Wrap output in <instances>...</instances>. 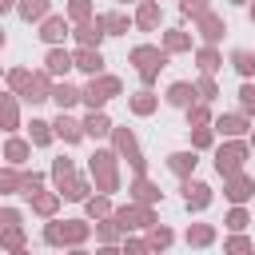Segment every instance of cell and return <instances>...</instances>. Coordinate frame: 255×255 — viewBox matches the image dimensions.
<instances>
[{"mask_svg": "<svg viewBox=\"0 0 255 255\" xmlns=\"http://www.w3.org/2000/svg\"><path fill=\"white\" fill-rule=\"evenodd\" d=\"M28 80H32V68H8V76H4V84H8L12 92H24Z\"/></svg>", "mask_w": 255, "mask_h": 255, "instance_id": "cell-48", "label": "cell"}, {"mask_svg": "<svg viewBox=\"0 0 255 255\" xmlns=\"http://www.w3.org/2000/svg\"><path fill=\"white\" fill-rule=\"evenodd\" d=\"M227 4H235V8H247V4H251V0H227Z\"/></svg>", "mask_w": 255, "mask_h": 255, "instance_id": "cell-57", "label": "cell"}, {"mask_svg": "<svg viewBox=\"0 0 255 255\" xmlns=\"http://www.w3.org/2000/svg\"><path fill=\"white\" fill-rule=\"evenodd\" d=\"M255 195V179L247 171H235V175H223V199L227 203H247Z\"/></svg>", "mask_w": 255, "mask_h": 255, "instance_id": "cell-11", "label": "cell"}, {"mask_svg": "<svg viewBox=\"0 0 255 255\" xmlns=\"http://www.w3.org/2000/svg\"><path fill=\"white\" fill-rule=\"evenodd\" d=\"M223 227H227V231H247V227H251V211H247V203H231V211L223 215Z\"/></svg>", "mask_w": 255, "mask_h": 255, "instance_id": "cell-42", "label": "cell"}, {"mask_svg": "<svg viewBox=\"0 0 255 255\" xmlns=\"http://www.w3.org/2000/svg\"><path fill=\"white\" fill-rule=\"evenodd\" d=\"M16 16L24 24H40L44 16H52V0H20L16 4Z\"/></svg>", "mask_w": 255, "mask_h": 255, "instance_id": "cell-32", "label": "cell"}, {"mask_svg": "<svg viewBox=\"0 0 255 255\" xmlns=\"http://www.w3.org/2000/svg\"><path fill=\"white\" fill-rule=\"evenodd\" d=\"M16 4L20 0H0V12H16Z\"/></svg>", "mask_w": 255, "mask_h": 255, "instance_id": "cell-56", "label": "cell"}, {"mask_svg": "<svg viewBox=\"0 0 255 255\" xmlns=\"http://www.w3.org/2000/svg\"><path fill=\"white\" fill-rule=\"evenodd\" d=\"M36 36H40L48 48H52V44H64V40H72V20H68V12H52V16H44Z\"/></svg>", "mask_w": 255, "mask_h": 255, "instance_id": "cell-7", "label": "cell"}, {"mask_svg": "<svg viewBox=\"0 0 255 255\" xmlns=\"http://www.w3.org/2000/svg\"><path fill=\"white\" fill-rule=\"evenodd\" d=\"M0 124H4L8 135L20 128V92H12V88L0 96Z\"/></svg>", "mask_w": 255, "mask_h": 255, "instance_id": "cell-21", "label": "cell"}, {"mask_svg": "<svg viewBox=\"0 0 255 255\" xmlns=\"http://www.w3.org/2000/svg\"><path fill=\"white\" fill-rule=\"evenodd\" d=\"M32 147H36L32 139H20V135L12 131V135L4 139V163H16V167H24V163L32 159Z\"/></svg>", "mask_w": 255, "mask_h": 255, "instance_id": "cell-23", "label": "cell"}, {"mask_svg": "<svg viewBox=\"0 0 255 255\" xmlns=\"http://www.w3.org/2000/svg\"><path fill=\"white\" fill-rule=\"evenodd\" d=\"M179 12L187 20H199L203 12H211V0H179Z\"/></svg>", "mask_w": 255, "mask_h": 255, "instance_id": "cell-50", "label": "cell"}, {"mask_svg": "<svg viewBox=\"0 0 255 255\" xmlns=\"http://www.w3.org/2000/svg\"><path fill=\"white\" fill-rule=\"evenodd\" d=\"M155 108H159V96H155L151 88H143V84H139V92H131V96H128V112H131V116H139V120H143V116H151Z\"/></svg>", "mask_w": 255, "mask_h": 255, "instance_id": "cell-25", "label": "cell"}, {"mask_svg": "<svg viewBox=\"0 0 255 255\" xmlns=\"http://www.w3.org/2000/svg\"><path fill=\"white\" fill-rule=\"evenodd\" d=\"M112 147L120 151V159H128V163H131V171H135V175H147V155L139 151V139H135V131H131V128H120V124H116V131H112Z\"/></svg>", "mask_w": 255, "mask_h": 255, "instance_id": "cell-4", "label": "cell"}, {"mask_svg": "<svg viewBox=\"0 0 255 255\" xmlns=\"http://www.w3.org/2000/svg\"><path fill=\"white\" fill-rule=\"evenodd\" d=\"M116 4H139V0H116Z\"/></svg>", "mask_w": 255, "mask_h": 255, "instance_id": "cell-60", "label": "cell"}, {"mask_svg": "<svg viewBox=\"0 0 255 255\" xmlns=\"http://www.w3.org/2000/svg\"><path fill=\"white\" fill-rule=\"evenodd\" d=\"M211 128H215V135L219 139H231V135H251V116L239 108V112H223V116H215L211 120Z\"/></svg>", "mask_w": 255, "mask_h": 255, "instance_id": "cell-6", "label": "cell"}, {"mask_svg": "<svg viewBox=\"0 0 255 255\" xmlns=\"http://www.w3.org/2000/svg\"><path fill=\"white\" fill-rule=\"evenodd\" d=\"M52 88H56V76H52L48 68H36V72H32V80H28V88L20 92V100H24L28 108L48 104V100H52Z\"/></svg>", "mask_w": 255, "mask_h": 255, "instance_id": "cell-5", "label": "cell"}, {"mask_svg": "<svg viewBox=\"0 0 255 255\" xmlns=\"http://www.w3.org/2000/svg\"><path fill=\"white\" fill-rule=\"evenodd\" d=\"M112 131H116V124H112V116H108L104 108L84 116V135H88V139H108Z\"/></svg>", "mask_w": 255, "mask_h": 255, "instance_id": "cell-22", "label": "cell"}, {"mask_svg": "<svg viewBox=\"0 0 255 255\" xmlns=\"http://www.w3.org/2000/svg\"><path fill=\"white\" fill-rule=\"evenodd\" d=\"M179 191H183V203H187V211H207V207H211V199H215L211 183H203V179H195V175H187Z\"/></svg>", "mask_w": 255, "mask_h": 255, "instance_id": "cell-8", "label": "cell"}, {"mask_svg": "<svg viewBox=\"0 0 255 255\" xmlns=\"http://www.w3.org/2000/svg\"><path fill=\"white\" fill-rule=\"evenodd\" d=\"M92 191H96V183H92V175H76V179H72V183H68V187L60 191V195H64L68 203H84V199H88Z\"/></svg>", "mask_w": 255, "mask_h": 255, "instance_id": "cell-37", "label": "cell"}, {"mask_svg": "<svg viewBox=\"0 0 255 255\" xmlns=\"http://www.w3.org/2000/svg\"><path fill=\"white\" fill-rule=\"evenodd\" d=\"M251 247H255V243H251L243 231H231V235L223 239V251H251Z\"/></svg>", "mask_w": 255, "mask_h": 255, "instance_id": "cell-51", "label": "cell"}, {"mask_svg": "<svg viewBox=\"0 0 255 255\" xmlns=\"http://www.w3.org/2000/svg\"><path fill=\"white\" fill-rule=\"evenodd\" d=\"M211 151H215V171H219V175H235V171H243L247 159H251V139L231 135V139L215 143Z\"/></svg>", "mask_w": 255, "mask_h": 255, "instance_id": "cell-2", "label": "cell"}, {"mask_svg": "<svg viewBox=\"0 0 255 255\" xmlns=\"http://www.w3.org/2000/svg\"><path fill=\"white\" fill-rule=\"evenodd\" d=\"M247 16H251V24H255V0H251V4H247Z\"/></svg>", "mask_w": 255, "mask_h": 255, "instance_id": "cell-58", "label": "cell"}, {"mask_svg": "<svg viewBox=\"0 0 255 255\" xmlns=\"http://www.w3.org/2000/svg\"><path fill=\"white\" fill-rule=\"evenodd\" d=\"M28 139H32L36 147H48V143L56 139V128H52V120H40V116H32V124H28Z\"/></svg>", "mask_w": 255, "mask_h": 255, "instance_id": "cell-35", "label": "cell"}, {"mask_svg": "<svg viewBox=\"0 0 255 255\" xmlns=\"http://www.w3.org/2000/svg\"><path fill=\"white\" fill-rule=\"evenodd\" d=\"M159 24H163L159 0H139V4H135V28H139V32H155Z\"/></svg>", "mask_w": 255, "mask_h": 255, "instance_id": "cell-20", "label": "cell"}, {"mask_svg": "<svg viewBox=\"0 0 255 255\" xmlns=\"http://www.w3.org/2000/svg\"><path fill=\"white\" fill-rule=\"evenodd\" d=\"M88 175H92L96 191L116 195V191H120V151H116V147H96V151L88 155Z\"/></svg>", "mask_w": 255, "mask_h": 255, "instance_id": "cell-1", "label": "cell"}, {"mask_svg": "<svg viewBox=\"0 0 255 255\" xmlns=\"http://www.w3.org/2000/svg\"><path fill=\"white\" fill-rule=\"evenodd\" d=\"M227 64H231L243 80H251V76H255V52H251V48H235V52L227 56Z\"/></svg>", "mask_w": 255, "mask_h": 255, "instance_id": "cell-41", "label": "cell"}, {"mask_svg": "<svg viewBox=\"0 0 255 255\" xmlns=\"http://www.w3.org/2000/svg\"><path fill=\"white\" fill-rule=\"evenodd\" d=\"M20 183H24V167L4 163L0 167V195H20Z\"/></svg>", "mask_w": 255, "mask_h": 255, "instance_id": "cell-36", "label": "cell"}, {"mask_svg": "<svg viewBox=\"0 0 255 255\" xmlns=\"http://www.w3.org/2000/svg\"><path fill=\"white\" fill-rule=\"evenodd\" d=\"M171 243H175V231H171L167 223H151V227H147V247H151V251H167Z\"/></svg>", "mask_w": 255, "mask_h": 255, "instance_id": "cell-40", "label": "cell"}, {"mask_svg": "<svg viewBox=\"0 0 255 255\" xmlns=\"http://www.w3.org/2000/svg\"><path fill=\"white\" fill-rule=\"evenodd\" d=\"M112 219L124 227V235H128V231H147L151 223H159L155 207H147V203H135V199H128L124 207H116V211H112Z\"/></svg>", "mask_w": 255, "mask_h": 255, "instance_id": "cell-3", "label": "cell"}, {"mask_svg": "<svg viewBox=\"0 0 255 255\" xmlns=\"http://www.w3.org/2000/svg\"><path fill=\"white\" fill-rule=\"evenodd\" d=\"M32 215H40V219H56V211H60V203H64V195L52 187V191H36L32 199Z\"/></svg>", "mask_w": 255, "mask_h": 255, "instance_id": "cell-24", "label": "cell"}, {"mask_svg": "<svg viewBox=\"0 0 255 255\" xmlns=\"http://www.w3.org/2000/svg\"><path fill=\"white\" fill-rule=\"evenodd\" d=\"M195 24V36L203 40V44H219L223 36H227V24H223V16L219 12H203L199 20H191Z\"/></svg>", "mask_w": 255, "mask_h": 255, "instance_id": "cell-14", "label": "cell"}, {"mask_svg": "<svg viewBox=\"0 0 255 255\" xmlns=\"http://www.w3.org/2000/svg\"><path fill=\"white\" fill-rule=\"evenodd\" d=\"M48 175H52V187H56V191H64V187H68V183H72L80 171H76V159H72V155H56Z\"/></svg>", "mask_w": 255, "mask_h": 255, "instance_id": "cell-26", "label": "cell"}, {"mask_svg": "<svg viewBox=\"0 0 255 255\" xmlns=\"http://www.w3.org/2000/svg\"><path fill=\"white\" fill-rule=\"evenodd\" d=\"M92 231H96V219H64V247H72V251H80L88 239H92Z\"/></svg>", "mask_w": 255, "mask_h": 255, "instance_id": "cell-17", "label": "cell"}, {"mask_svg": "<svg viewBox=\"0 0 255 255\" xmlns=\"http://www.w3.org/2000/svg\"><path fill=\"white\" fill-rule=\"evenodd\" d=\"M120 247H124L128 255H143V251H151V247H147V239H128V235H124V243H120Z\"/></svg>", "mask_w": 255, "mask_h": 255, "instance_id": "cell-54", "label": "cell"}, {"mask_svg": "<svg viewBox=\"0 0 255 255\" xmlns=\"http://www.w3.org/2000/svg\"><path fill=\"white\" fill-rule=\"evenodd\" d=\"M52 128H56V139H64L68 147H72V143H80V139H88V135H84V120H76L72 112H56Z\"/></svg>", "mask_w": 255, "mask_h": 255, "instance_id": "cell-16", "label": "cell"}, {"mask_svg": "<svg viewBox=\"0 0 255 255\" xmlns=\"http://www.w3.org/2000/svg\"><path fill=\"white\" fill-rule=\"evenodd\" d=\"M159 72H163V64H151V68H143V72H139V84H143V88H151V84L159 80Z\"/></svg>", "mask_w": 255, "mask_h": 255, "instance_id": "cell-55", "label": "cell"}, {"mask_svg": "<svg viewBox=\"0 0 255 255\" xmlns=\"http://www.w3.org/2000/svg\"><path fill=\"white\" fill-rule=\"evenodd\" d=\"M20 223H24V215L16 207H0V227H20Z\"/></svg>", "mask_w": 255, "mask_h": 255, "instance_id": "cell-53", "label": "cell"}, {"mask_svg": "<svg viewBox=\"0 0 255 255\" xmlns=\"http://www.w3.org/2000/svg\"><path fill=\"white\" fill-rule=\"evenodd\" d=\"M239 108L247 116H255V84L251 80H243V88H239Z\"/></svg>", "mask_w": 255, "mask_h": 255, "instance_id": "cell-52", "label": "cell"}, {"mask_svg": "<svg viewBox=\"0 0 255 255\" xmlns=\"http://www.w3.org/2000/svg\"><path fill=\"white\" fill-rule=\"evenodd\" d=\"M108 100H112V96L96 84V76H88V84H84V108H88V112H100V108H108Z\"/></svg>", "mask_w": 255, "mask_h": 255, "instance_id": "cell-39", "label": "cell"}, {"mask_svg": "<svg viewBox=\"0 0 255 255\" xmlns=\"http://www.w3.org/2000/svg\"><path fill=\"white\" fill-rule=\"evenodd\" d=\"M44 68H48L56 80H68V72L76 68V52H68L64 44H52V48L44 52Z\"/></svg>", "mask_w": 255, "mask_h": 255, "instance_id": "cell-12", "label": "cell"}, {"mask_svg": "<svg viewBox=\"0 0 255 255\" xmlns=\"http://www.w3.org/2000/svg\"><path fill=\"white\" fill-rule=\"evenodd\" d=\"M159 44H163V52L183 56V52H191V32H183V28H167V32L159 36Z\"/></svg>", "mask_w": 255, "mask_h": 255, "instance_id": "cell-33", "label": "cell"}, {"mask_svg": "<svg viewBox=\"0 0 255 255\" xmlns=\"http://www.w3.org/2000/svg\"><path fill=\"white\" fill-rule=\"evenodd\" d=\"M44 179H48L44 171H28V167H24V183H20V195H24V199H32L36 191H44Z\"/></svg>", "mask_w": 255, "mask_h": 255, "instance_id": "cell-46", "label": "cell"}, {"mask_svg": "<svg viewBox=\"0 0 255 255\" xmlns=\"http://www.w3.org/2000/svg\"><path fill=\"white\" fill-rule=\"evenodd\" d=\"M128 199H135V203H147V207H159V203H163V191H159V183H155V179H147V175H135V179L128 183Z\"/></svg>", "mask_w": 255, "mask_h": 255, "instance_id": "cell-13", "label": "cell"}, {"mask_svg": "<svg viewBox=\"0 0 255 255\" xmlns=\"http://www.w3.org/2000/svg\"><path fill=\"white\" fill-rule=\"evenodd\" d=\"M187 135H191V147H195V151H207V147H215V128H211V124L187 128Z\"/></svg>", "mask_w": 255, "mask_h": 255, "instance_id": "cell-43", "label": "cell"}, {"mask_svg": "<svg viewBox=\"0 0 255 255\" xmlns=\"http://www.w3.org/2000/svg\"><path fill=\"white\" fill-rule=\"evenodd\" d=\"M40 239H44V247H64V219H48Z\"/></svg>", "mask_w": 255, "mask_h": 255, "instance_id": "cell-47", "label": "cell"}, {"mask_svg": "<svg viewBox=\"0 0 255 255\" xmlns=\"http://www.w3.org/2000/svg\"><path fill=\"white\" fill-rule=\"evenodd\" d=\"M195 100H199V88L187 84V80H175V84H167V92H163V104H167V108H179V112H187Z\"/></svg>", "mask_w": 255, "mask_h": 255, "instance_id": "cell-15", "label": "cell"}, {"mask_svg": "<svg viewBox=\"0 0 255 255\" xmlns=\"http://www.w3.org/2000/svg\"><path fill=\"white\" fill-rule=\"evenodd\" d=\"M64 12H68V20H72V24H84V20H92V16H100L92 0H68V8H64Z\"/></svg>", "mask_w": 255, "mask_h": 255, "instance_id": "cell-44", "label": "cell"}, {"mask_svg": "<svg viewBox=\"0 0 255 255\" xmlns=\"http://www.w3.org/2000/svg\"><path fill=\"white\" fill-rule=\"evenodd\" d=\"M52 104H56V112H72L76 104H84V88H76V84H68V80H56Z\"/></svg>", "mask_w": 255, "mask_h": 255, "instance_id": "cell-19", "label": "cell"}, {"mask_svg": "<svg viewBox=\"0 0 255 255\" xmlns=\"http://www.w3.org/2000/svg\"><path fill=\"white\" fill-rule=\"evenodd\" d=\"M0 251H8V255H24V251H28L24 223H20V227H0Z\"/></svg>", "mask_w": 255, "mask_h": 255, "instance_id": "cell-31", "label": "cell"}, {"mask_svg": "<svg viewBox=\"0 0 255 255\" xmlns=\"http://www.w3.org/2000/svg\"><path fill=\"white\" fill-rule=\"evenodd\" d=\"M183 116H187V128H199V124H211V120H215V116H211V104H207V100H195V104H191V108H187Z\"/></svg>", "mask_w": 255, "mask_h": 255, "instance_id": "cell-45", "label": "cell"}, {"mask_svg": "<svg viewBox=\"0 0 255 255\" xmlns=\"http://www.w3.org/2000/svg\"><path fill=\"white\" fill-rule=\"evenodd\" d=\"M96 243L100 247H120L124 243V227L108 215V219H96Z\"/></svg>", "mask_w": 255, "mask_h": 255, "instance_id": "cell-29", "label": "cell"}, {"mask_svg": "<svg viewBox=\"0 0 255 255\" xmlns=\"http://www.w3.org/2000/svg\"><path fill=\"white\" fill-rule=\"evenodd\" d=\"M116 207H112V195H104V191H96V195H88L84 199V215L88 219H108Z\"/></svg>", "mask_w": 255, "mask_h": 255, "instance_id": "cell-38", "label": "cell"}, {"mask_svg": "<svg viewBox=\"0 0 255 255\" xmlns=\"http://www.w3.org/2000/svg\"><path fill=\"white\" fill-rule=\"evenodd\" d=\"M167 60H171V52H163V44H135L128 52V64H135V72H143L151 64H163L167 68Z\"/></svg>", "mask_w": 255, "mask_h": 255, "instance_id": "cell-10", "label": "cell"}, {"mask_svg": "<svg viewBox=\"0 0 255 255\" xmlns=\"http://www.w3.org/2000/svg\"><path fill=\"white\" fill-rule=\"evenodd\" d=\"M251 155H255V128H251Z\"/></svg>", "mask_w": 255, "mask_h": 255, "instance_id": "cell-59", "label": "cell"}, {"mask_svg": "<svg viewBox=\"0 0 255 255\" xmlns=\"http://www.w3.org/2000/svg\"><path fill=\"white\" fill-rule=\"evenodd\" d=\"M195 167H199V151H195V147H183V151H171V155H167V171H171L175 179L195 175Z\"/></svg>", "mask_w": 255, "mask_h": 255, "instance_id": "cell-18", "label": "cell"}, {"mask_svg": "<svg viewBox=\"0 0 255 255\" xmlns=\"http://www.w3.org/2000/svg\"><path fill=\"white\" fill-rule=\"evenodd\" d=\"M104 16V28H108V36H128V28L135 24V16H128L124 8H112V12H100Z\"/></svg>", "mask_w": 255, "mask_h": 255, "instance_id": "cell-34", "label": "cell"}, {"mask_svg": "<svg viewBox=\"0 0 255 255\" xmlns=\"http://www.w3.org/2000/svg\"><path fill=\"white\" fill-rule=\"evenodd\" d=\"M195 88H199V100H215L219 96V84H215V76H207V72H199V80H195Z\"/></svg>", "mask_w": 255, "mask_h": 255, "instance_id": "cell-49", "label": "cell"}, {"mask_svg": "<svg viewBox=\"0 0 255 255\" xmlns=\"http://www.w3.org/2000/svg\"><path fill=\"white\" fill-rule=\"evenodd\" d=\"M104 36H108L104 16H92V20H84V24H72V40H76V48H100Z\"/></svg>", "mask_w": 255, "mask_h": 255, "instance_id": "cell-9", "label": "cell"}, {"mask_svg": "<svg viewBox=\"0 0 255 255\" xmlns=\"http://www.w3.org/2000/svg\"><path fill=\"white\" fill-rule=\"evenodd\" d=\"M215 223H187V231H183V243L187 247H211L215 243Z\"/></svg>", "mask_w": 255, "mask_h": 255, "instance_id": "cell-30", "label": "cell"}, {"mask_svg": "<svg viewBox=\"0 0 255 255\" xmlns=\"http://www.w3.org/2000/svg\"><path fill=\"white\" fill-rule=\"evenodd\" d=\"M195 64H199V72L215 76V72L223 68V52H219V44H199V48H195Z\"/></svg>", "mask_w": 255, "mask_h": 255, "instance_id": "cell-28", "label": "cell"}, {"mask_svg": "<svg viewBox=\"0 0 255 255\" xmlns=\"http://www.w3.org/2000/svg\"><path fill=\"white\" fill-rule=\"evenodd\" d=\"M76 72L100 76V72H104V52H100V48H76Z\"/></svg>", "mask_w": 255, "mask_h": 255, "instance_id": "cell-27", "label": "cell"}]
</instances>
